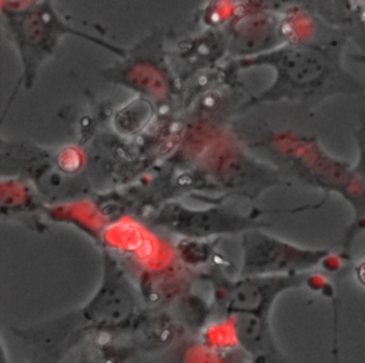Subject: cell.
<instances>
[{
	"instance_id": "obj_1",
	"label": "cell",
	"mask_w": 365,
	"mask_h": 363,
	"mask_svg": "<svg viewBox=\"0 0 365 363\" xmlns=\"http://www.w3.org/2000/svg\"><path fill=\"white\" fill-rule=\"evenodd\" d=\"M255 67H269L274 78L267 88L242 102L241 108L279 101L314 105L332 95H355L365 91L359 80L345 68L342 46L338 41L284 44L255 57L228 60L221 73L224 80H228Z\"/></svg>"
},
{
	"instance_id": "obj_2",
	"label": "cell",
	"mask_w": 365,
	"mask_h": 363,
	"mask_svg": "<svg viewBox=\"0 0 365 363\" xmlns=\"http://www.w3.org/2000/svg\"><path fill=\"white\" fill-rule=\"evenodd\" d=\"M252 147L262 151L285 175L325 195L336 194L349 204L352 219L341 241V253L349 261L356 236L365 231V182L355 172L354 164L329 154L315 135L292 130H271L259 134Z\"/></svg>"
},
{
	"instance_id": "obj_3",
	"label": "cell",
	"mask_w": 365,
	"mask_h": 363,
	"mask_svg": "<svg viewBox=\"0 0 365 363\" xmlns=\"http://www.w3.org/2000/svg\"><path fill=\"white\" fill-rule=\"evenodd\" d=\"M1 19L7 36L20 57L21 74L19 85L26 90L34 85L38 71L54 56L61 40L67 36L84 38L117 57H124L127 53L125 48L74 28L63 19L51 0H40L23 13L1 16Z\"/></svg>"
},
{
	"instance_id": "obj_4",
	"label": "cell",
	"mask_w": 365,
	"mask_h": 363,
	"mask_svg": "<svg viewBox=\"0 0 365 363\" xmlns=\"http://www.w3.org/2000/svg\"><path fill=\"white\" fill-rule=\"evenodd\" d=\"M101 279L90 299L77 310L46 322L51 336L57 335L58 344L80 329H111L131 320L138 310L137 288L130 282L111 251L101 249Z\"/></svg>"
},
{
	"instance_id": "obj_5",
	"label": "cell",
	"mask_w": 365,
	"mask_h": 363,
	"mask_svg": "<svg viewBox=\"0 0 365 363\" xmlns=\"http://www.w3.org/2000/svg\"><path fill=\"white\" fill-rule=\"evenodd\" d=\"M197 168L227 195L250 201L257 199L269 188L288 184L279 168L269 161L252 157L227 131H222L200 155Z\"/></svg>"
},
{
	"instance_id": "obj_6",
	"label": "cell",
	"mask_w": 365,
	"mask_h": 363,
	"mask_svg": "<svg viewBox=\"0 0 365 363\" xmlns=\"http://www.w3.org/2000/svg\"><path fill=\"white\" fill-rule=\"evenodd\" d=\"M101 75L117 85L133 90L153 104H165L178 91V78L164 51L163 38L150 34L127 50Z\"/></svg>"
},
{
	"instance_id": "obj_7",
	"label": "cell",
	"mask_w": 365,
	"mask_h": 363,
	"mask_svg": "<svg viewBox=\"0 0 365 363\" xmlns=\"http://www.w3.org/2000/svg\"><path fill=\"white\" fill-rule=\"evenodd\" d=\"M258 216L228 205L190 206L180 201H167L150 214L147 225L180 239H220L224 235H241L262 228L265 222Z\"/></svg>"
},
{
	"instance_id": "obj_8",
	"label": "cell",
	"mask_w": 365,
	"mask_h": 363,
	"mask_svg": "<svg viewBox=\"0 0 365 363\" xmlns=\"http://www.w3.org/2000/svg\"><path fill=\"white\" fill-rule=\"evenodd\" d=\"M240 276L301 275L321 266L329 248H307L261 228L240 235Z\"/></svg>"
},
{
	"instance_id": "obj_9",
	"label": "cell",
	"mask_w": 365,
	"mask_h": 363,
	"mask_svg": "<svg viewBox=\"0 0 365 363\" xmlns=\"http://www.w3.org/2000/svg\"><path fill=\"white\" fill-rule=\"evenodd\" d=\"M214 272L210 283L212 288L211 312L217 316L228 313H254L269 316L277 299L292 289L307 285V273L278 276H240L227 278Z\"/></svg>"
},
{
	"instance_id": "obj_10",
	"label": "cell",
	"mask_w": 365,
	"mask_h": 363,
	"mask_svg": "<svg viewBox=\"0 0 365 363\" xmlns=\"http://www.w3.org/2000/svg\"><path fill=\"white\" fill-rule=\"evenodd\" d=\"M101 246L133 258L145 268L144 272L170 269L178 259L175 246L163 241L151 231L150 225L141 223L130 215H123L107 225Z\"/></svg>"
},
{
	"instance_id": "obj_11",
	"label": "cell",
	"mask_w": 365,
	"mask_h": 363,
	"mask_svg": "<svg viewBox=\"0 0 365 363\" xmlns=\"http://www.w3.org/2000/svg\"><path fill=\"white\" fill-rule=\"evenodd\" d=\"M228 60L255 57L288 44L284 13L245 10L225 28Z\"/></svg>"
},
{
	"instance_id": "obj_12",
	"label": "cell",
	"mask_w": 365,
	"mask_h": 363,
	"mask_svg": "<svg viewBox=\"0 0 365 363\" xmlns=\"http://www.w3.org/2000/svg\"><path fill=\"white\" fill-rule=\"evenodd\" d=\"M228 58L225 30H205L194 37L181 40L170 57L178 80H187L197 71L210 68L220 60Z\"/></svg>"
},
{
	"instance_id": "obj_13",
	"label": "cell",
	"mask_w": 365,
	"mask_h": 363,
	"mask_svg": "<svg viewBox=\"0 0 365 363\" xmlns=\"http://www.w3.org/2000/svg\"><path fill=\"white\" fill-rule=\"evenodd\" d=\"M232 317L238 347L250 363H291L279 349L269 316L254 313H228Z\"/></svg>"
},
{
	"instance_id": "obj_14",
	"label": "cell",
	"mask_w": 365,
	"mask_h": 363,
	"mask_svg": "<svg viewBox=\"0 0 365 363\" xmlns=\"http://www.w3.org/2000/svg\"><path fill=\"white\" fill-rule=\"evenodd\" d=\"M47 202L33 182L17 175H1L0 182V212L4 219H16L26 225L34 222V229L44 228Z\"/></svg>"
},
{
	"instance_id": "obj_15",
	"label": "cell",
	"mask_w": 365,
	"mask_h": 363,
	"mask_svg": "<svg viewBox=\"0 0 365 363\" xmlns=\"http://www.w3.org/2000/svg\"><path fill=\"white\" fill-rule=\"evenodd\" d=\"M44 216L53 222L70 223L76 226L97 243H101L103 233L107 225L111 222L98 204L91 199L47 204Z\"/></svg>"
},
{
	"instance_id": "obj_16",
	"label": "cell",
	"mask_w": 365,
	"mask_h": 363,
	"mask_svg": "<svg viewBox=\"0 0 365 363\" xmlns=\"http://www.w3.org/2000/svg\"><path fill=\"white\" fill-rule=\"evenodd\" d=\"M175 363H250V360L240 347L232 350H218L204 344L195 337L185 340L178 347Z\"/></svg>"
},
{
	"instance_id": "obj_17",
	"label": "cell",
	"mask_w": 365,
	"mask_h": 363,
	"mask_svg": "<svg viewBox=\"0 0 365 363\" xmlns=\"http://www.w3.org/2000/svg\"><path fill=\"white\" fill-rule=\"evenodd\" d=\"M198 339L218 350H232L238 349V339L232 317L230 315L217 316L214 320L205 322L204 327L200 332Z\"/></svg>"
},
{
	"instance_id": "obj_18",
	"label": "cell",
	"mask_w": 365,
	"mask_h": 363,
	"mask_svg": "<svg viewBox=\"0 0 365 363\" xmlns=\"http://www.w3.org/2000/svg\"><path fill=\"white\" fill-rule=\"evenodd\" d=\"M241 1L237 0H208L200 10V21L205 30H225L240 14Z\"/></svg>"
},
{
	"instance_id": "obj_19",
	"label": "cell",
	"mask_w": 365,
	"mask_h": 363,
	"mask_svg": "<svg viewBox=\"0 0 365 363\" xmlns=\"http://www.w3.org/2000/svg\"><path fill=\"white\" fill-rule=\"evenodd\" d=\"M214 245L215 239H180V242L175 245V251L182 263L200 266L210 259Z\"/></svg>"
},
{
	"instance_id": "obj_20",
	"label": "cell",
	"mask_w": 365,
	"mask_h": 363,
	"mask_svg": "<svg viewBox=\"0 0 365 363\" xmlns=\"http://www.w3.org/2000/svg\"><path fill=\"white\" fill-rule=\"evenodd\" d=\"M56 165L61 172L70 177H76L84 167L86 157L81 148L77 145H64L53 151Z\"/></svg>"
},
{
	"instance_id": "obj_21",
	"label": "cell",
	"mask_w": 365,
	"mask_h": 363,
	"mask_svg": "<svg viewBox=\"0 0 365 363\" xmlns=\"http://www.w3.org/2000/svg\"><path fill=\"white\" fill-rule=\"evenodd\" d=\"M312 0H247L242 3L245 10H262L272 13H287L297 9H305Z\"/></svg>"
},
{
	"instance_id": "obj_22",
	"label": "cell",
	"mask_w": 365,
	"mask_h": 363,
	"mask_svg": "<svg viewBox=\"0 0 365 363\" xmlns=\"http://www.w3.org/2000/svg\"><path fill=\"white\" fill-rule=\"evenodd\" d=\"M354 140L356 145V161L354 164L355 172L365 182V112H361L354 128Z\"/></svg>"
},
{
	"instance_id": "obj_23",
	"label": "cell",
	"mask_w": 365,
	"mask_h": 363,
	"mask_svg": "<svg viewBox=\"0 0 365 363\" xmlns=\"http://www.w3.org/2000/svg\"><path fill=\"white\" fill-rule=\"evenodd\" d=\"M346 262H348V261L345 259V256H344L341 252L335 253V252L331 251V252L324 258V261H322V263H321L319 268H321L324 272H327V273H336Z\"/></svg>"
},
{
	"instance_id": "obj_24",
	"label": "cell",
	"mask_w": 365,
	"mask_h": 363,
	"mask_svg": "<svg viewBox=\"0 0 365 363\" xmlns=\"http://www.w3.org/2000/svg\"><path fill=\"white\" fill-rule=\"evenodd\" d=\"M334 303V347H332V357L334 362L332 363H338L339 354H338V309H336V300L332 299Z\"/></svg>"
},
{
	"instance_id": "obj_25",
	"label": "cell",
	"mask_w": 365,
	"mask_h": 363,
	"mask_svg": "<svg viewBox=\"0 0 365 363\" xmlns=\"http://www.w3.org/2000/svg\"><path fill=\"white\" fill-rule=\"evenodd\" d=\"M354 278H355L356 283L365 289V258H362L358 263H355Z\"/></svg>"
},
{
	"instance_id": "obj_26",
	"label": "cell",
	"mask_w": 365,
	"mask_h": 363,
	"mask_svg": "<svg viewBox=\"0 0 365 363\" xmlns=\"http://www.w3.org/2000/svg\"><path fill=\"white\" fill-rule=\"evenodd\" d=\"M354 63L362 65L365 68V50L364 51H359V53H352L351 57H349Z\"/></svg>"
},
{
	"instance_id": "obj_27",
	"label": "cell",
	"mask_w": 365,
	"mask_h": 363,
	"mask_svg": "<svg viewBox=\"0 0 365 363\" xmlns=\"http://www.w3.org/2000/svg\"><path fill=\"white\" fill-rule=\"evenodd\" d=\"M237 1H241V3H244V1H247V0H237Z\"/></svg>"
}]
</instances>
